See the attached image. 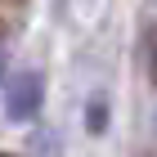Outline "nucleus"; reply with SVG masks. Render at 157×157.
<instances>
[{"label":"nucleus","instance_id":"f257e3e1","mask_svg":"<svg viewBox=\"0 0 157 157\" xmlns=\"http://www.w3.org/2000/svg\"><path fill=\"white\" fill-rule=\"evenodd\" d=\"M0 108H5V117L9 121H32L40 112V99H45V76L32 72V67H18V72L5 81V90H0Z\"/></svg>","mask_w":157,"mask_h":157},{"label":"nucleus","instance_id":"f03ea898","mask_svg":"<svg viewBox=\"0 0 157 157\" xmlns=\"http://www.w3.org/2000/svg\"><path fill=\"white\" fill-rule=\"evenodd\" d=\"M18 18H23V0H0V40L18 27Z\"/></svg>","mask_w":157,"mask_h":157},{"label":"nucleus","instance_id":"7ed1b4c3","mask_svg":"<svg viewBox=\"0 0 157 157\" xmlns=\"http://www.w3.org/2000/svg\"><path fill=\"white\" fill-rule=\"evenodd\" d=\"M103 117H108V99H103V94H94V99H90V130H103Z\"/></svg>","mask_w":157,"mask_h":157},{"label":"nucleus","instance_id":"20e7f679","mask_svg":"<svg viewBox=\"0 0 157 157\" xmlns=\"http://www.w3.org/2000/svg\"><path fill=\"white\" fill-rule=\"evenodd\" d=\"M0 76H5V54H0Z\"/></svg>","mask_w":157,"mask_h":157},{"label":"nucleus","instance_id":"39448f33","mask_svg":"<svg viewBox=\"0 0 157 157\" xmlns=\"http://www.w3.org/2000/svg\"><path fill=\"white\" fill-rule=\"evenodd\" d=\"M153 130H157V112H153Z\"/></svg>","mask_w":157,"mask_h":157},{"label":"nucleus","instance_id":"423d86ee","mask_svg":"<svg viewBox=\"0 0 157 157\" xmlns=\"http://www.w3.org/2000/svg\"><path fill=\"white\" fill-rule=\"evenodd\" d=\"M0 157H18V153H0Z\"/></svg>","mask_w":157,"mask_h":157}]
</instances>
